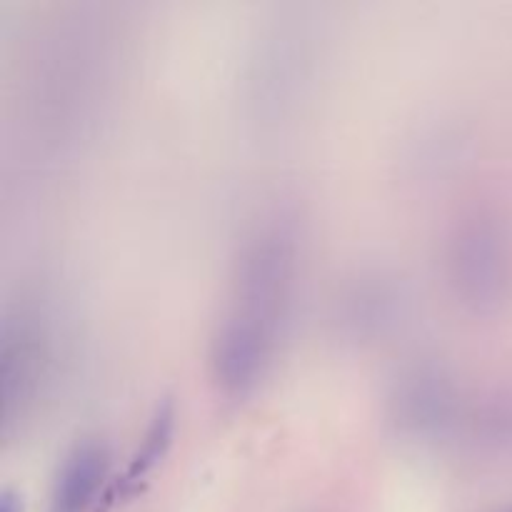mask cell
Masks as SVG:
<instances>
[{
	"instance_id": "cell-1",
	"label": "cell",
	"mask_w": 512,
	"mask_h": 512,
	"mask_svg": "<svg viewBox=\"0 0 512 512\" xmlns=\"http://www.w3.org/2000/svg\"><path fill=\"white\" fill-rule=\"evenodd\" d=\"M105 453L88 443L63 460L50 493V512H85L95 503L105 478Z\"/></svg>"
},
{
	"instance_id": "cell-2",
	"label": "cell",
	"mask_w": 512,
	"mask_h": 512,
	"mask_svg": "<svg viewBox=\"0 0 512 512\" xmlns=\"http://www.w3.org/2000/svg\"><path fill=\"white\" fill-rule=\"evenodd\" d=\"M173 430H175V410L173 405L165 403L163 408H158L155 413L153 423H150L148 435L143 440V448L135 453L133 463L128 465L123 478L118 480L115 485V495H125V493H133L155 468H158L160 460L165 458L168 453L170 443H173Z\"/></svg>"
},
{
	"instance_id": "cell-3",
	"label": "cell",
	"mask_w": 512,
	"mask_h": 512,
	"mask_svg": "<svg viewBox=\"0 0 512 512\" xmlns=\"http://www.w3.org/2000/svg\"><path fill=\"white\" fill-rule=\"evenodd\" d=\"M470 248L460 255L465 283L473 285V298H490L498 293L500 283V253L493 245V238L485 233H475Z\"/></svg>"
}]
</instances>
